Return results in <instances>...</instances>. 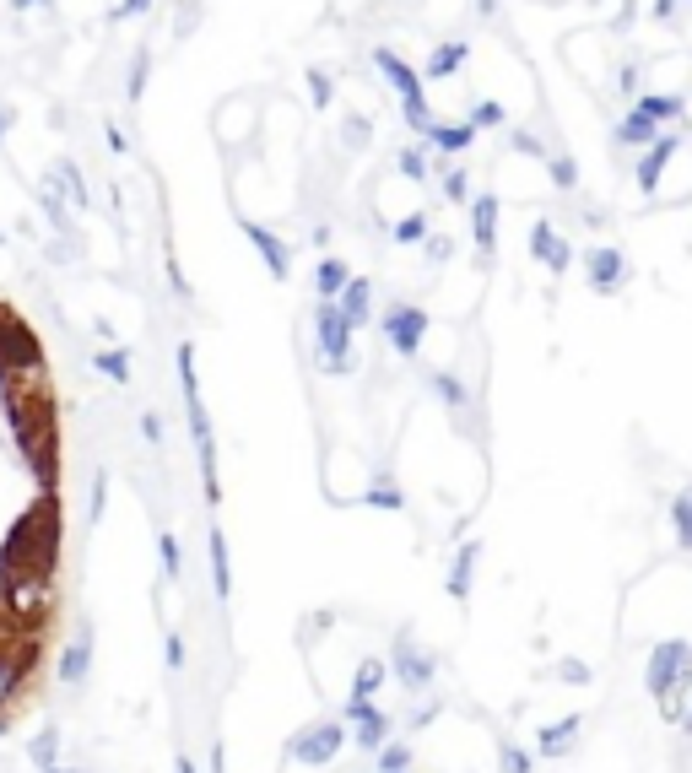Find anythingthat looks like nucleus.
Segmentation results:
<instances>
[{
  "label": "nucleus",
  "instance_id": "0eeeda50",
  "mask_svg": "<svg viewBox=\"0 0 692 773\" xmlns=\"http://www.w3.org/2000/svg\"><path fill=\"white\" fill-rule=\"evenodd\" d=\"M584 276H590V292L611 298V292H622V282H628V255L611 249V244H595L590 255H584Z\"/></svg>",
  "mask_w": 692,
  "mask_h": 773
},
{
  "label": "nucleus",
  "instance_id": "79ce46f5",
  "mask_svg": "<svg viewBox=\"0 0 692 773\" xmlns=\"http://www.w3.org/2000/svg\"><path fill=\"white\" fill-rule=\"evenodd\" d=\"M676 6H682V0H655V11H649V17H655V22H676Z\"/></svg>",
  "mask_w": 692,
  "mask_h": 773
},
{
  "label": "nucleus",
  "instance_id": "412c9836",
  "mask_svg": "<svg viewBox=\"0 0 692 773\" xmlns=\"http://www.w3.org/2000/svg\"><path fill=\"white\" fill-rule=\"evenodd\" d=\"M671 530H676V546L692 552V487H682L671 498Z\"/></svg>",
  "mask_w": 692,
  "mask_h": 773
},
{
  "label": "nucleus",
  "instance_id": "a211bd4d",
  "mask_svg": "<svg viewBox=\"0 0 692 773\" xmlns=\"http://www.w3.org/2000/svg\"><path fill=\"white\" fill-rule=\"evenodd\" d=\"M682 92H644V98H638V114H649L655 119V125H671V119H682Z\"/></svg>",
  "mask_w": 692,
  "mask_h": 773
},
{
  "label": "nucleus",
  "instance_id": "39448f33",
  "mask_svg": "<svg viewBox=\"0 0 692 773\" xmlns=\"http://www.w3.org/2000/svg\"><path fill=\"white\" fill-rule=\"evenodd\" d=\"M341 746H346V725H341V719H319V725L298 730V736L287 741V757H292V763H303V768H325Z\"/></svg>",
  "mask_w": 692,
  "mask_h": 773
},
{
  "label": "nucleus",
  "instance_id": "ddd939ff",
  "mask_svg": "<svg viewBox=\"0 0 692 773\" xmlns=\"http://www.w3.org/2000/svg\"><path fill=\"white\" fill-rule=\"evenodd\" d=\"M346 730H352L357 752H379V746L390 741V714H384V709H374V703H368V709L357 714V719H352V725H346Z\"/></svg>",
  "mask_w": 692,
  "mask_h": 773
},
{
  "label": "nucleus",
  "instance_id": "8fccbe9b",
  "mask_svg": "<svg viewBox=\"0 0 692 773\" xmlns=\"http://www.w3.org/2000/svg\"><path fill=\"white\" fill-rule=\"evenodd\" d=\"M390 773H417V768H390Z\"/></svg>",
  "mask_w": 692,
  "mask_h": 773
},
{
  "label": "nucleus",
  "instance_id": "5701e85b",
  "mask_svg": "<svg viewBox=\"0 0 692 773\" xmlns=\"http://www.w3.org/2000/svg\"><path fill=\"white\" fill-rule=\"evenodd\" d=\"M87 665H92V644H87V633L82 638H76V644L71 649H65V655H60V676H65V682H82V676H87Z\"/></svg>",
  "mask_w": 692,
  "mask_h": 773
},
{
  "label": "nucleus",
  "instance_id": "09e8293b",
  "mask_svg": "<svg viewBox=\"0 0 692 773\" xmlns=\"http://www.w3.org/2000/svg\"><path fill=\"white\" fill-rule=\"evenodd\" d=\"M6 687H11V676H6V671H0V692H6Z\"/></svg>",
  "mask_w": 692,
  "mask_h": 773
},
{
  "label": "nucleus",
  "instance_id": "4468645a",
  "mask_svg": "<svg viewBox=\"0 0 692 773\" xmlns=\"http://www.w3.org/2000/svg\"><path fill=\"white\" fill-rule=\"evenodd\" d=\"M244 233H249V244L260 249V260L271 265V276H276V282H287V260H292V255H287V244H282V238H276L271 228H260V222H249V217H244Z\"/></svg>",
  "mask_w": 692,
  "mask_h": 773
},
{
  "label": "nucleus",
  "instance_id": "e433bc0d",
  "mask_svg": "<svg viewBox=\"0 0 692 773\" xmlns=\"http://www.w3.org/2000/svg\"><path fill=\"white\" fill-rule=\"evenodd\" d=\"M309 98L319 103V109H325V103H330V98H336V82H330V76H325V71H314V76H309Z\"/></svg>",
  "mask_w": 692,
  "mask_h": 773
},
{
  "label": "nucleus",
  "instance_id": "a18cd8bd",
  "mask_svg": "<svg viewBox=\"0 0 692 773\" xmlns=\"http://www.w3.org/2000/svg\"><path fill=\"white\" fill-rule=\"evenodd\" d=\"M498 11V0H476V17H492Z\"/></svg>",
  "mask_w": 692,
  "mask_h": 773
},
{
  "label": "nucleus",
  "instance_id": "49530a36",
  "mask_svg": "<svg viewBox=\"0 0 692 773\" xmlns=\"http://www.w3.org/2000/svg\"><path fill=\"white\" fill-rule=\"evenodd\" d=\"M173 773H195V763H190V757H179V763H173Z\"/></svg>",
  "mask_w": 692,
  "mask_h": 773
},
{
  "label": "nucleus",
  "instance_id": "37998d69",
  "mask_svg": "<svg viewBox=\"0 0 692 773\" xmlns=\"http://www.w3.org/2000/svg\"><path fill=\"white\" fill-rule=\"evenodd\" d=\"M622 92H638V65H633V60L622 65Z\"/></svg>",
  "mask_w": 692,
  "mask_h": 773
},
{
  "label": "nucleus",
  "instance_id": "2f4dec72",
  "mask_svg": "<svg viewBox=\"0 0 692 773\" xmlns=\"http://www.w3.org/2000/svg\"><path fill=\"white\" fill-rule=\"evenodd\" d=\"M374 757H379V773H390V768H411V746H406V741H384Z\"/></svg>",
  "mask_w": 692,
  "mask_h": 773
},
{
  "label": "nucleus",
  "instance_id": "cd10ccee",
  "mask_svg": "<svg viewBox=\"0 0 692 773\" xmlns=\"http://www.w3.org/2000/svg\"><path fill=\"white\" fill-rule=\"evenodd\" d=\"M498 773H536V757L514 741H498Z\"/></svg>",
  "mask_w": 692,
  "mask_h": 773
},
{
  "label": "nucleus",
  "instance_id": "ea45409f",
  "mask_svg": "<svg viewBox=\"0 0 692 773\" xmlns=\"http://www.w3.org/2000/svg\"><path fill=\"white\" fill-rule=\"evenodd\" d=\"M346 130H352V136H346V146H352V152H363V146H368V119H352Z\"/></svg>",
  "mask_w": 692,
  "mask_h": 773
},
{
  "label": "nucleus",
  "instance_id": "1a4fd4ad",
  "mask_svg": "<svg viewBox=\"0 0 692 773\" xmlns=\"http://www.w3.org/2000/svg\"><path fill=\"white\" fill-rule=\"evenodd\" d=\"M465 206H471V238H476V249H482V260H492V255H498V211H503L498 195L482 190V195H471Z\"/></svg>",
  "mask_w": 692,
  "mask_h": 773
},
{
  "label": "nucleus",
  "instance_id": "9b49d317",
  "mask_svg": "<svg viewBox=\"0 0 692 773\" xmlns=\"http://www.w3.org/2000/svg\"><path fill=\"white\" fill-rule=\"evenodd\" d=\"M336 309L352 330H363L368 319H374V282H368V276H346V287L336 292Z\"/></svg>",
  "mask_w": 692,
  "mask_h": 773
},
{
  "label": "nucleus",
  "instance_id": "b1692460",
  "mask_svg": "<svg viewBox=\"0 0 692 773\" xmlns=\"http://www.w3.org/2000/svg\"><path fill=\"white\" fill-rule=\"evenodd\" d=\"M433 390H438V401H444L449 411H465V406H471V390H465V384H460V373H433Z\"/></svg>",
  "mask_w": 692,
  "mask_h": 773
},
{
  "label": "nucleus",
  "instance_id": "a19ab883",
  "mask_svg": "<svg viewBox=\"0 0 692 773\" xmlns=\"http://www.w3.org/2000/svg\"><path fill=\"white\" fill-rule=\"evenodd\" d=\"M163 568L179 573V541H173V536H163Z\"/></svg>",
  "mask_w": 692,
  "mask_h": 773
},
{
  "label": "nucleus",
  "instance_id": "9d476101",
  "mask_svg": "<svg viewBox=\"0 0 692 773\" xmlns=\"http://www.w3.org/2000/svg\"><path fill=\"white\" fill-rule=\"evenodd\" d=\"M374 65L384 71V82L395 87V98H401V103H406V98H428V87H422V71H411V65L395 55L390 44H379V49H374Z\"/></svg>",
  "mask_w": 692,
  "mask_h": 773
},
{
  "label": "nucleus",
  "instance_id": "a878e982",
  "mask_svg": "<svg viewBox=\"0 0 692 773\" xmlns=\"http://www.w3.org/2000/svg\"><path fill=\"white\" fill-rule=\"evenodd\" d=\"M428 233H433V211H406V217L395 222V238H401V244H422Z\"/></svg>",
  "mask_w": 692,
  "mask_h": 773
},
{
  "label": "nucleus",
  "instance_id": "20e7f679",
  "mask_svg": "<svg viewBox=\"0 0 692 773\" xmlns=\"http://www.w3.org/2000/svg\"><path fill=\"white\" fill-rule=\"evenodd\" d=\"M390 671H395V682H401V692H428L433 676H438V655H433V649H422L411 633H395Z\"/></svg>",
  "mask_w": 692,
  "mask_h": 773
},
{
  "label": "nucleus",
  "instance_id": "f257e3e1",
  "mask_svg": "<svg viewBox=\"0 0 692 773\" xmlns=\"http://www.w3.org/2000/svg\"><path fill=\"white\" fill-rule=\"evenodd\" d=\"M644 682H649V692H655V703L665 709V719H682V692L692 687V644L687 638H665V644H655Z\"/></svg>",
  "mask_w": 692,
  "mask_h": 773
},
{
  "label": "nucleus",
  "instance_id": "7c9ffc66",
  "mask_svg": "<svg viewBox=\"0 0 692 773\" xmlns=\"http://www.w3.org/2000/svg\"><path fill=\"white\" fill-rule=\"evenodd\" d=\"M395 163H401V173H406L411 184H428V152H422V146H406Z\"/></svg>",
  "mask_w": 692,
  "mask_h": 773
},
{
  "label": "nucleus",
  "instance_id": "f03ea898",
  "mask_svg": "<svg viewBox=\"0 0 692 773\" xmlns=\"http://www.w3.org/2000/svg\"><path fill=\"white\" fill-rule=\"evenodd\" d=\"M314 330H319V363H325L330 373H346V368H352V336H357V330L341 319L336 298H319Z\"/></svg>",
  "mask_w": 692,
  "mask_h": 773
},
{
  "label": "nucleus",
  "instance_id": "58836bf2",
  "mask_svg": "<svg viewBox=\"0 0 692 773\" xmlns=\"http://www.w3.org/2000/svg\"><path fill=\"white\" fill-rule=\"evenodd\" d=\"M557 676H563V682H574V687H584V682H590V665H584V660H563V665H557Z\"/></svg>",
  "mask_w": 692,
  "mask_h": 773
},
{
  "label": "nucleus",
  "instance_id": "f704fd0d",
  "mask_svg": "<svg viewBox=\"0 0 692 773\" xmlns=\"http://www.w3.org/2000/svg\"><path fill=\"white\" fill-rule=\"evenodd\" d=\"M422 255H428L433 265H444L449 255H455V238H449V233H428V238H422Z\"/></svg>",
  "mask_w": 692,
  "mask_h": 773
},
{
  "label": "nucleus",
  "instance_id": "603ef678",
  "mask_svg": "<svg viewBox=\"0 0 692 773\" xmlns=\"http://www.w3.org/2000/svg\"><path fill=\"white\" fill-rule=\"evenodd\" d=\"M687 725H692V714H687Z\"/></svg>",
  "mask_w": 692,
  "mask_h": 773
},
{
  "label": "nucleus",
  "instance_id": "dca6fc26",
  "mask_svg": "<svg viewBox=\"0 0 692 773\" xmlns=\"http://www.w3.org/2000/svg\"><path fill=\"white\" fill-rule=\"evenodd\" d=\"M476 557H482V541H465L460 552H455V563H449V579H444V590L455 595V601H465V595H471V573H476Z\"/></svg>",
  "mask_w": 692,
  "mask_h": 773
},
{
  "label": "nucleus",
  "instance_id": "473e14b6",
  "mask_svg": "<svg viewBox=\"0 0 692 773\" xmlns=\"http://www.w3.org/2000/svg\"><path fill=\"white\" fill-rule=\"evenodd\" d=\"M368 503H374V509H390V514H395L406 498H401V487H395V482H384V476H379V482L368 487Z\"/></svg>",
  "mask_w": 692,
  "mask_h": 773
},
{
  "label": "nucleus",
  "instance_id": "7ed1b4c3",
  "mask_svg": "<svg viewBox=\"0 0 692 773\" xmlns=\"http://www.w3.org/2000/svg\"><path fill=\"white\" fill-rule=\"evenodd\" d=\"M379 330H384V341L395 346V357H417L428 330H433V319H428V309H417V303H390V309L379 314Z\"/></svg>",
  "mask_w": 692,
  "mask_h": 773
},
{
  "label": "nucleus",
  "instance_id": "6e6552de",
  "mask_svg": "<svg viewBox=\"0 0 692 773\" xmlns=\"http://www.w3.org/2000/svg\"><path fill=\"white\" fill-rule=\"evenodd\" d=\"M530 255L547 265L552 276H563L568 265H574V249H568V238L552 228V217H536V228H530Z\"/></svg>",
  "mask_w": 692,
  "mask_h": 773
},
{
  "label": "nucleus",
  "instance_id": "4c0bfd02",
  "mask_svg": "<svg viewBox=\"0 0 692 773\" xmlns=\"http://www.w3.org/2000/svg\"><path fill=\"white\" fill-rule=\"evenodd\" d=\"M509 146H514V152H525V157H547V146H541L536 136H530V130H514Z\"/></svg>",
  "mask_w": 692,
  "mask_h": 773
},
{
  "label": "nucleus",
  "instance_id": "f3484780",
  "mask_svg": "<svg viewBox=\"0 0 692 773\" xmlns=\"http://www.w3.org/2000/svg\"><path fill=\"white\" fill-rule=\"evenodd\" d=\"M465 60H471V44H460V38H449V44H433V55H428V76H433V82H438V76H455Z\"/></svg>",
  "mask_w": 692,
  "mask_h": 773
},
{
  "label": "nucleus",
  "instance_id": "c9c22d12",
  "mask_svg": "<svg viewBox=\"0 0 692 773\" xmlns=\"http://www.w3.org/2000/svg\"><path fill=\"white\" fill-rule=\"evenodd\" d=\"M55 746H60V736H55V730H44V736L28 746V757H33L38 768H49V763H55Z\"/></svg>",
  "mask_w": 692,
  "mask_h": 773
},
{
  "label": "nucleus",
  "instance_id": "393cba45",
  "mask_svg": "<svg viewBox=\"0 0 692 773\" xmlns=\"http://www.w3.org/2000/svg\"><path fill=\"white\" fill-rule=\"evenodd\" d=\"M211 579H217V595L228 601L233 579H228V541H222V530H211Z\"/></svg>",
  "mask_w": 692,
  "mask_h": 773
},
{
  "label": "nucleus",
  "instance_id": "3c124183",
  "mask_svg": "<svg viewBox=\"0 0 692 773\" xmlns=\"http://www.w3.org/2000/svg\"><path fill=\"white\" fill-rule=\"evenodd\" d=\"M682 6H692V0H682Z\"/></svg>",
  "mask_w": 692,
  "mask_h": 773
},
{
  "label": "nucleus",
  "instance_id": "423d86ee",
  "mask_svg": "<svg viewBox=\"0 0 692 773\" xmlns=\"http://www.w3.org/2000/svg\"><path fill=\"white\" fill-rule=\"evenodd\" d=\"M682 152V136H676V130H660L655 141L644 146V157H638V168H633V184L644 195H655L660 190V179H665V168H671V157Z\"/></svg>",
  "mask_w": 692,
  "mask_h": 773
},
{
  "label": "nucleus",
  "instance_id": "bb28decb",
  "mask_svg": "<svg viewBox=\"0 0 692 773\" xmlns=\"http://www.w3.org/2000/svg\"><path fill=\"white\" fill-rule=\"evenodd\" d=\"M503 119H509V114H503V103H498V98H482V103H471L465 125H471V130H498Z\"/></svg>",
  "mask_w": 692,
  "mask_h": 773
},
{
  "label": "nucleus",
  "instance_id": "72a5a7b5",
  "mask_svg": "<svg viewBox=\"0 0 692 773\" xmlns=\"http://www.w3.org/2000/svg\"><path fill=\"white\" fill-rule=\"evenodd\" d=\"M444 195H449V201H471V173H465V168H444Z\"/></svg>",
  "mask_w": 692,
  "mask_h": 773
},
{
  "label": "nucleus",
  "instance_id": "f8f14e48",
  "mask_svg": "<svg viewBox=\"0 0 692 773\" xmlns=\"http://www.w3.org/2000/svg\"><path fill=\"white\" fill-rule=\"evenodd\" d=\"M579 730H584L579 714L547 719V725L536 730V757H568V752H574V741H579Z\"/></svg>",
  "mask_w": 692,
  "mask_h": 773
},
{
  "label": "nucleus",
  "instance_id": "aec40b11",
  "mask_svg": "<svg viewBox=\"0 0 692 773\" xmlns=\"http://www.w3.org/2000/svg\"><path fill=\"white\" fill-rule=\"evenodd\" d=\"M655 136H660V125H655L649 114H638V109H633V114L617 125V146H649Z\"/></svg>",
  "mask_w": 692,
  "mask_h": 773
},
{
  "label": "nucleus",
  "instance_id": "c756f323",
  "mask_svg": "<svg viewBox=\"0 0 692 773\" xmlns=\"http://www.w3.org/2000/svg\"><path fill=\"white\" fill-rule=\"evenodd\" d=\"M401 114H406V125L417 130L422 141H428V130H433V109H428V98H406V103H401Z\"/></svg>",
  "mask_w": 692,
  "mask_h": 773
},
{
  "label": "nucleus",
  "instance_id": "2eb2a0df",
  "mask_svg": "<svg viewBox=\"0 0 692 773\" xmlns=\"http://www.w3.org/2000/svg\"><path fill=\"white\" fill-rule=\"evenodd\" d=\"M471 141H476V130L465 119H433V130H428V146L433 152H449V157H460Z\"/></svg>",
  "mask_w": 692,
  "mask_h": 773
},
{
  "label": "nucleus",
  "instance_id": "c85d7f7f",
  "mask_svg": "<svg viewBox=\"0 0 692 773\" xmlns=\"http://www.w3.org/2000/svg\"><path fill=\"white\" fill-rule=\"evenodd\" d=\"M547 173H552V184H557V190H574V184H579V163H574L568 152L547 157Z\"/></svg>",
  "mask_w": 692,
  "mask_h": 773
},
{
  "label": "nucleus",
  "instance_id": "de8ad7c7",
  "mask_svg": "<svg viewBox=\"0 0 692 773\" xmlns=\"http://www.w3.org/2000/svg\"><path fill=\"white\" fill-rule=\"evenodd\" d=\"M44 773H76V768H55V763H49V768H44Z\"/></svg>",
  "mask_w": 692,
  "mask_h": 773
},
{
  "label": "nucleus",
  "instance_id": "6ab92c4d",
  "mask_svg": "<svg viewBox=\"0 0 692 773\" xmlns=\"http://www.w3.org/2000/svg\"><path fill=\"white\" fill-rule=\"evenodd\" d=\"M384 676H390V665H384V660H363V665H357V676H352V698L374 703V692L384 687Z\"/></svg>",
  "mask_w": 692,
  "mask_h": 773
},
{
  "label": "nucleus",
  "instance_id": "c03bdc74",
  "mask_svg": "<svg viewBox=\"0 0 692 773\" xmlns=\"http://www.w3.org/2000/svg\"><path fill=\"white\" fill-rule=\"evenodd\" d=\"M168 665H173V671L184 665V644H179V638H168Z\"/></svg>",
  "mask_w": 692,
  "mask_h": 773
},
{
  "label": "nucleus",
  "instance_id": "4be33fe9",
  "mask_svg": "<svg viewBox=\"0 0 692 773\" xmlns=\"http://www.w3.org/2000/svg\"><path fill=\"white\" fill-rule=\"evenodd\" d=\"M346 276H352V271H346V260H336V255L319 260V271H314V292H319V298H336V292L346 287Z\"/></svg>",
  "mask_w": 692,
  "mask_h": 773
}]
</instances>
